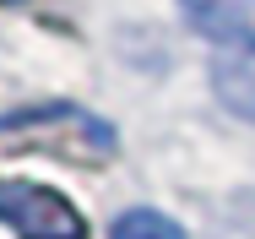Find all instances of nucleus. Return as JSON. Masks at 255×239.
<instances>
[{
    "mask_svg": "<svg viewBox=\"0 0 255 239\" xmlns=\"http://www.w3.org/2000/svg\"><path fill=\"white\" fill-rule=\"evenodd\" d=\"M0 5H22V0H0Z\"/></svg>",
    "mask_w": 255,
    "mask_h": 239,
    "instance_id": "20e7f679",
    "label": "nucleus"
},
{
    "mask_svg": "<svg viewBox=\"0 0 255 239\" xmlns=\"http://www.w3.org/2000/svg\"><path fill=\"white\" fill-rule=\"evenodd\" d=\"M109 239H185V229H179L168 212H157V207H125V212L114 218Z\"/></svg>",
    "mask_w": 255,
    "mask_h": 239,
    "instance_id": "7ed1b4c3",
    "label": "nucleus"
},
{
    "mask_svg": "<svg viewBox=\"0 0 255 239\" xmlns=\"http://www.w3.org/2000/svg\"><path fill=\"white\" fill-rule=\"evenodd\" d=\"M0 223L16 239H87L76 201L38 180H0Z\"/></svg>",
    "mask_w": 255,
    "mask_h": 239,
    "instance_id": "f257e3e1",
    "label": "nucleus"
},
{
    "mask_svg": "<svg viewBox=\"0 0 255 239\" xmlns=\"http://www.w3.org/2000/svg\"><path fill=\"white\" fill-rule=\"evenodd\" d=\"M212 87H217V98H223L239 120L255 125V49H217V60H212Z\"/></svg>",
    "mask_w": 255,
    "mask_h": 239,
    "instance_id": "f03ea898",
    "label": "nucleus"
}]
</instances>
